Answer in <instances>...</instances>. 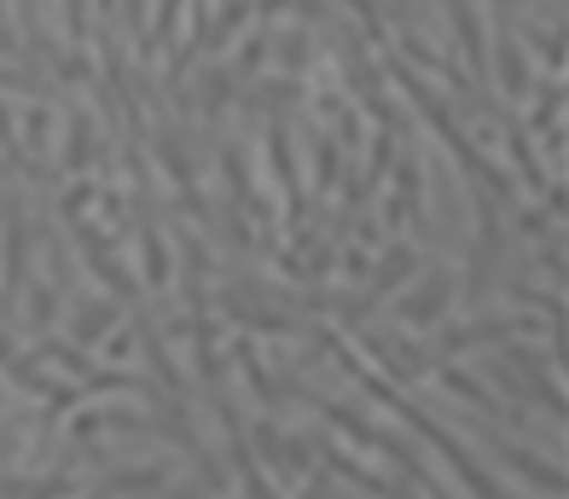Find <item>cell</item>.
Listing matches in <instances>:
<instances>
[{
	"label": "cell",
	"mask_w": 569,
	"mask_h": 499,
	"mask_svg": "<svg viewBox=\"0 0 569 499\" xmlns=\"http://www.w3.org/2000/svg\"><path fill=\"white\" fill-rule=\"evenodd\" d=\"M453 291H459V279H453L448 268H430L425 285H412V291L396 302V320L412 326V331H425V326H436V320L453 308Z\"/></svg>",
	"instance_id": "cell-1"
},
{
	"label": "cell",
	"mask_w": 569,
	"mask_h": 499,
	"mask_svg": "<svg viewBox=\"0 0 569 499\" xmlns=\"http://www.w3.org/2000/svg\"><path fill=\"white\" fill-rule=\"evenodd\" d=\"M23 285H30V221L7 209V250H0V313L23 302Z\"/></svg>",
	"instance_id": "cell-2"
},
{
	"label": "cell",
	"mask_w": 569,
	"mask_h": 499,
	"mask_svg": "<svg viewBox=\"0 0 569 499\" xmlns=\"http://www.w3.org/2000/svg\"><path fill=\"white\" fill-rule=\"evenodd\" d=\"M174 477V465L158 459V465H140V470H111V477H99L88 482L82 499H151V493H163Z\"/></svg>",
	"instance_id": "cell-3"
},
{
	"label": "cell",
	"mask_w": 569,
	"mask_h": 499,
	"mask_svg": "<svg viewBox=\"0 0 569 499\" xmlns=\"http://www.w3.org/2000/svg\"><path fill=\"white\" fill-rule=\"evenodd\" d=\"M488 436V430H482ZM488 448L500 453V465H511L517 477H523L529 488H540V493H552V499H563V470L552 465V459H535V453H523V448H511L506 436H488Z\"/></svg>",
	"instance_id": "cell-4"
},
{
	"label": "cell",
	"mask_w": 569,
	"mask_h": 499,
	"mask_svg": "<svg viewBox=\"0 0 569 499\" xmlns=\"http://www.w3.org/2000/svg\"><path fill=\"white\" fill-rule=\"evenodd\" d=\"M117 320H122L117 302H82V308L70 313V343H76V349H88V343H99V337H111Z\"/></svg>",
	"instance_id": "cell-5"
},
{
	"label": "cell",
	"mask_w": 569,
	"mask_h": 499,
	"mask_svg": "<svg viewBox=\"0 0 569 499\" xmlns=\"http://www.w3.org/2000/svg\"><path fill=\"white\" fill-rule=\"evenodd\" d=\"M430 378H436V383H442V389H448V396H459V401H471L477 412H506V407H500L495 396H488V389H482V383H477L471 372H459V366H436V372H430Z\"/></svg>",
	"instance_id": "cell-6"
},
{
	"label": "cell",
	"mask_w": 569,
	"mask_h": 499,
	"mask_svg": "<svg viewBox=\"0 0 569 499\" xmlns=\"http://www.w3.org/2000/svg\"><path fill=\"white\" fill-rule=\"evenodd\" d=\"M500 82H506V93H511V99H523V88H529L523 52H517V41H511V36L500 41Z\"/></svg>",
	"instance_id": "cell-7"
},
{
	"label": "cell",
	"mask_w": 569,
	"mask_h": 499,
	"mask_svg": "<svg viewBox=\"0 0 569 499\" xmlns=\"http://www.w3.org/2000/svg\"><path fill=\"white\" fill-rule=\"evenodd\" d=\"M53 320H59V291H53L47 279H30V326L47 331Z\"/></svg>",
	"instance_id": "cell-8"
},
{
	"label": "cell",
	"mask_w": 569,
	"mask_h": 499,
	"mask_svg": "<svg viewBox=\"0 0 569 499\" xmlns=\"http://www.w3.org/2000/svg\"><path fill=\"white\" fill-rule=\"evenodd\" d=\"M70 493H76V459H64V465L53 470V477H47L41 488H30L23 499H70Z\"/></svg>",
	"instance_id": "cell-9"
},
{
	"label": "cell",
	"mask_w": 569,
	"mask_h": 499,
	"mask_svg": "<svg viewBox=\"0 0 569 499\" xmlns=\"http://www.w3.org/2000/svg\"><path fill=\"white\" fill-rule=\"evenodd\" d=\"M331 180H338V146L320 134V187H331Z\"/></svg>",
	"instance_id": "cell-10"
},
{
	"label": "cell",
	"mask_w": 569,
	"mask_h": 499,
	"mask_svg": "<svg viewBox=\"0 0 569 499\" xmlns=\"http://www.w3.org/2000/svg\"><path fill=\"white\" fill-rule=\"evenodd\" d=\"M151 499H210V493H187V488H180V493H151Z\"/></svg>",
	"instance_id": "cell-11"
}]
</instances>
